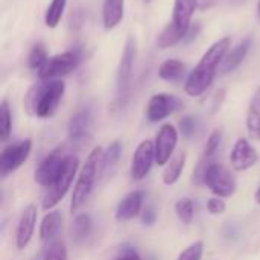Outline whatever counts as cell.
Masks as SVG:
<instances>
[{"instance_id":"d6986e66","label":"cell","mask_w":260,"mask_h":260,"mask_svg":"<svg viewBox=\"0 0 260 260\" xmlns=\"http://www.w3.org/2000/svg\"><path fill=\"white\" fill-rule=\"evenodd\" d=\"M187 76V66L177 58H169L163 61L158 67V78L169 84H178L181 81H186Z\"/></svg>"},{"instance_id":"e575fe53","label":"cell","mask_w":260,"mask_h":260,"mask_svg":"<svg viewBox=\"0 0 260 260\" xmlns=\"http://www.w3.org/2000/svg\"><path fill=\"white\" fill-rule=\"evenodd\" d=\"M155 221H157V212H155L154 206H146L145 210H143V213H142V222H143V225L151 227V225L155 224Z\"/></svg>"},{"instance_id":"d590c367","label":"cell","mask_w":260,"mask_h":260,"mask_svg":"<svg viewBox=\"0 0 260 260\" xmlns=\"http://www.w3.org/2000/svg\"><path fill=\"white\" fill-rule=\"evenodd\" d=\"M114 260H142V257L139 256V253L134 248L125 247L119 251V254L114 257Z\"/></svg>"},{"instance_id":"8fae6325","label":"cell","mask_w":260,"mask_h":260,"mask_svg":"<svg viewBox=\"0 0 260 260\" xmlns=\"http://www.w3.org/2000/svg\"><path fill=\"white\" fill-rule=\"evenodd\" d=\"M178 143V129L172 123H165L155 137V163L158 166H165L171 161L172 154Z\"/></svg>"},{"instance_id":"6da1fadb","label":"cell","mask_w":260,"mask_h":260,"mask_svg":"<svg viewBox=\"0 0 260 260\" xmlns=\"http://www.w3.org/2000/svg\"><path fill=\"white\" fill-rule=\"evenodd\" d=\"M230 47H232L230 37H222L216 40L213 44H210V47H207V50L203 53L195 69L189 72V76L184 81V91L187 96L200 98L212 87L218 75V69H221V64Z\"/></svg>"},{"instance_id":"484cf974","label":"cell","mask_w":260,"mask_h":260,"mask_svg":"<svg viewBox=\"0 0 260 260\" xmlns=\"http://www.w3.org/2000/svg\"><path fill=\"white\" fill-rule=\"evenodd\" d=\"M122 155V143L119 140H114L108 149L104 152V158H102V175L111 172L114 169V166L117 165L119 158Z\"/></svg>"},{"instance_id":"ab89813d","label":"cell","mask_w":260,"mask_h":260,"mask_svg":"<svg viewBox=\"0 0 260 260\" xmlns=\"http://www.w3.org/2000/svg\"><path fill=\"white\" fill-rule=\"evenodd\" d=\"M143 2H145V3H151L152 0H143Z\"/></svg>"},{"instance_id":"f546056e","label":"cell","mask_w":260,"mask_h":260,"mask_svg":"<svg viewBox=\"0 0 260 260\" xmlns=\"http://www.w3.org/2000/svg\"><path fill=\"white\" fill-rule=\"evenodd\" d=\"M221 140H222V129H215L210 133L207 142H206V146H204V154L203 157L206 158H210V160H215V155L219 149V145H221Z\"/></svg>"},{"instance_id":"4fadbf2b","label":"cell","mask_w":260,"mask_h":260,"mask_svg":"<svg viewBox=\"0 0 260 260\" xmlns=\"http://www.w3.org/2000/svg\"><path fill=\"white\" fill-rule=\"evenodd\" d=\"M64 158L66 155H62L58 149L46 155L35 171V181L43 187H50L62 168Z\"/></svg>"},{"instance_id":"7a4b0ae2","label":"cell","mask_w":260,"mask_h":260,"mask_svg":"<svg viewBox=\"0 0 260 260\" xmlns=\"http://www.w3.org/2000/svg\"><path fill=\"white\" fill-rule=\"evenodd\" d=\"M66 93V82L62 79L41 81L32 85L24 96V108L29 114L40 119L52 117Z\"/></svg>"},{"instance_id":"4316f807","label":"cell","mask_w":260,"mask_h":260,"mask_svg":"<svg viewBox=\"0 0 260 260\" xmlns=\"http://www.w3.org/2000/svg\"><path fill=\"white\" fill-rule=\"evenodd\" d=\"M47 58H49V55H47V50H46L44 44L43 43H37L29 50L26 62H27V67L30 70H37L38 72L46 64Z\"/></svg>"},{"instance_id":"f35d334b","label":"cell","mask_w":260,"mask_h":260,"mask_svg":"<svg viewBox=\"0 0 260 260\" xmlns=\"http://www.w3.org/2000/svg\"><path fill=\"white\" fill-rule=\"evenodd\" d=\"M257 17H259V20H260V0L257 2Z\"/></svg>"},{"instance_id":"603a6c76","label":"cell","mask_w":260,"mask_h":260,"mask_svg":"<svg viewBox=\"0 0 260 260\" xmlns=\"http://www.w3.org/2000/svg\"><path fill=\"white\" fill-rule=\"evenodd\" d=\"M93 233V219L88 213L76 215L72 225V238L76 244H84Z\"/></svg>"},{"instance_id":"74e56055","label":"cell","mask_w":260,"mask_h":260,"mask_svg":"<svg viewBox=\"0 0 260 260\" xmlns=\"http://www.w3.org/2000/svg\"><path fill=\"white\" fill-rule=\"evenodd\" d=\"M254 198H256V201L260 204V187L257 189V192H256V195H254Z\"/></svg>"},{"instance_id":"277c9868","label":"cell","mask_w":260,"mask_h":260,"mask_svg":"<svg viewBox=\"0 0 260 260\" xmlns=\"http://www.w3.org/2000/svg\"><path fill=\"white\" fill-rule=\"evenodd\" d=\"M104 149L101 146H96L91 149V152L87 155L85 163L81 168V172L78 175L73 193H72V201H70V210L72 213L81 209L85 201L90 198L94 184L98 178L102 175V158H104Z\"/></svg>"},{"instance_id":"d6a6232c","label":"cell","mask_w":260,"mask_h":260,"mask_svg":"<svg viewBox=\"0 0 260 260\" xmlns=\"http://www.w3.org/2000/svg\"><path fill=\"white\" fill-rule=\"evenodd\" d=\"M178 125H180V133L183 134L184 139H190L197 131V120L193 116H184Z\"/></svg>"},{"instance_id":"5bb4252c","label":"cell","mask_w":260,"mask_h":260,"mask_svg":"<svg viewBox=\"0 0 260 260\" xmlns=\"http://www.w3.org/2000/svg\"><path fill=\"white\" fill-rule=\"evenodd\" d=\"M259 160V155L256 152V149L253 148V145L241 137L236 140L233 149H232V154H230V163H232V168L238 172H244L250 168H253Z\"/></svg>"},{"instance_id":"8992f818","label":"cell","mask_w":260,"mask_h":260,"mask_svg":"<svg viewBox=\"0 0 260 260\" xmlns=\"http://www.w3.org/2000/svg\"><path fill=\"white\" fill-rule=\"evenodd\" d=\"M79 169V160L75 155H66L62 168L58 174V177L55 178V181L50 184V187H47L46 197L43 200V209L52 210L56 204L61 203V200L66 197V193L69 192L76 174Z\"/></svg>"},{"instance_id":"ffe728a7","label":"cell","mask_w":260,"mask_h":260,"mask_svg":"<svg viewBox=\"0 0 260 260\" xmlns=\"http://www.w3.org/2000/svg\"><path fill=\"white\" fill-rule=\"evenodd\" d=\"M125 17V0H104L102 3V26L105 30L117 27Z\"/></svg>"},{"instance_id":"44dd1931","label":"cell","mask_w":260,"mask_h":260,"mask_svg":"<svg viewBox=\"0 0 260 260\" xmlns=\"http://www.w3.org/2000/svg\"><path fill=\"white\" fill-rule=\"evenodd\" d=\"M61 222H62V215L61 212L58 210H53V212H47L43 219H41V224H40V239L43 242H49L52 241L59 229H61Z\"/></svg>"},{"instance_id":"4dcf8cb0","label":"cell","mask_w":260,"mask_h":260,"mask_svg":"<svg viewBox=\"0 0 260 260\" xmlns=\"http://www.w3.org/2000/svg\"><path fill=\"white\" fill-rule=\"evenodd\" d=\"M44 260H69L66 244L62 241H53L44 254Z\"/></svg>"},{"instance_id":"7402d4cb","label":"cell","mask_w":260,"mask_h":260,"mask_svg":"<svg viewBox=\"0 0 260 260\" xmlns=\"http://www.w3.org/2000/svg\"><path fill=\"white\" fill-rule=\"evenodd\" d=\"M247 129L251 139L260 140V87L254 91L248 111H247Z\"/></svg>"},{"instance_id":"d4e9b609","label":"cell","mask_w":260,"mask_h":260,"mask_svg":"<svg viewBox=\"0 0 260 260\" xmlns=\"http://www.w3.org/2000/svg\"><path fill=\"white\" fill-rule=\"evenodd\" d=\"M67 8V0H50L44 12V24L49 29L58 27Z\"/></svg>"},{"instance_id":"836d02e7","label":"cell","mask_w":260,"mask_h":260,"mask_svg":"<svg viewBox=\"0 0 260 260\" xmlns=\"http://www.w3.org/2000/svg\"><path fill=\"white\" fill-rule=\"evenodd\" d=\"M227 206L225 203L219 198V197H215V198H210L207 201V210L212 213V215H222L225 212Z\"/></svg>"},{"instance_id":"f1b7e54d","label":"cell","mask_w":260,"mask_h":260,"mask_svg":"<svg viewBox=\"0 0 260 260\" xmlns=\"http://www.w3.org/2000/svg\"><path fill=\"white\" fill-rule=\"evenodd\" d=\"M175 213H177L178 219L183 224H186V225L192 224L193 216H195V204H193V201L190 198L178 200L177 204H175Z\"/></svg>"},{"instance_id":"ba28073f","label":"cell","mask_w":260,"mask_h":260,"mask_svg":"<svg viewBox=\"0 0 260 260\" xmlns=\"http://www.w3.org/2000/svg\"><path fill=\"white\" fill-rule=\"evenodd\" d=\"M203 184H206L216 197L219 198H229L236 192L238 183L235 175L221 163H212L204 175V181Z\"/></svg>"},{"instance_id":"5b68a950","label":"cell","mask_w":260,"mask_h":260,"mask_svg":"<svg viewBox=\"0 0 260 260\" xmlns=\"http://www.w3.org/2000/svg\"><path fill=\"white\" fill-rule=\"evenodd\" d=\"M136 58H137V40L134 35H129L125 41L116 70V105L119 108H123L129 101Z\"/></svg>"},{"instance_id":"8d00e7d4","label":"cell","mask_w":260,"mask_h":260,"mask_svg":"<svg viewBox=\"0 0 260 260\" xmlns=\"http://www.w3.org/2000/svg\"><path fill=\"white\" fill-rule=\"evenodd\" d=\"M200 29H201V24H192V27L189 29V34H187V37H186V40L184 41H190V40H193V38H197V35H198V32H200Z\"/></svg>"},{"instance_id":"2e32d148","label":"cell","mask_w":260,"mask_h":260,"mask_svg":"<svg viewBox=\"0 0 260 260\" xmlns=\"http://www.w3.org/2000/svg\"><path fill=\"white\" fill-rule=\"evenodd\" d=\"M143 201H145L143 190H133V192L126 193L117 204L116 219L119 222H126V221H131L133 218H136L142 212Z\"/></svg>"},{"instance_id":"1f68e13d","label":"cell","mask_w":260,"mask_h":260,"mask_svg":"<svg viewBox=\"0 0 260 260\" xmlns=\"http://www.w3.org/2000/svg\"><path fill=\"white\" fill-rule=\"evenodd\" d=\"M204 253V242L203 241H197L193 244H190L177 260H201Z\"/></svg>"},{"instance_id":"30bf717a","label":"cell","mask_w":260,"mask_h":260,"mask_svg":"<svg viewBox=\"0 0 260 260\" xmlns=\"http://www.w3.org/2000/svg\"><path fill=\"white\" fill-rule=\"evenodd\" d=\"M183 102L180 98L169 94V93H155L151 96L148 107H146V117L149 122L157 123L174 114L175 111L181 110Z\"/></svg>"},{"instance_id":"cb8c5ba5","label":"cell","mask_w":260,"mask_h":260,"mask_svg":"<svg viewBox=\"0 0 260 260\" xmlns=\"http://www.w3.org/2000/svg\"><path fill=\"white\" fill-rule=\"evenodd\" d=\"M184 166H186V154H184V152H181V154L172 157L171 161L168 163L165 172H163V183L168 184V186L175 184V183L180 180Z\"/></svg>"},{"instance_id":"83f0119b","label":"cell","mask_w":260,"mask_h":260,"mask_svg":"<svg viewBox=\"0 0 260 260\" xmlns=\"http://www.w3.org/2000/svg\"><path fill=\"white\" fill-rule=\"evenodd\" d=\"M11 131H12V114L8 101L3 99L0 104V140L6 142L11 136Z\"/></svg>"},{"instance_id":"3957f363","label":"cell","mask_w":260,"mask_h":260,"mask_svg":"<svg viewBox=\"0 0 260 260\" xmlns=\"http://www.w3.org/2000/svg\"><path fill=\"white\" fill-rule=\"evenodd\" d=\"M198 9V0H174L171 21L157 35L155 44L165 50L184 41L189 29L192 27V18Z\"/></svg>"},{"instance_id":"ac0fdd59","label":"cell","mask_w":260,"mask_h":260,"mask_svg":"<svg viewBox=\"0 0 260 260\" xmlns=\"http://www.w3.org/2000/svg\"><path fill=\"white\" fill-rule=\"evenodd\" d=\"M90 126H91V110L88 107H82L69 120V128H67L69 139L72 142L82 140L88 134Z\"/></svg>"},{"instance_id":"9c48e42d","label":"cell","mask_w":260,"mask_h":260,"mask_svg":"<svg viewBox=\"0 0 260 260\" xmlns=\"http://www.w3.org/2000/svg\"><path fill=\"white\" fill-rule=\"evenodd\" d=\"M30 149H32V142L29 139L8 145L0 154V175L5 178L14 171H17L27 160Z\"/></svg>"},{"instance_id":"e0dca14e","label":"cell","mask_w":260,"mask_h":260,"mask_svg":"<svg viewBox=\"0 0 260 260\" xmlns=\"http://www.w3.org/2000/svg\"><path fill=\"white\" fill-rule=\"evenodd\" d=\"M251 46H253V38H251V37H247V38L241 40L233 49H230V50L227 52V55H225V58H224V61H222V64H221L219 72H221L222 75H227V73L235 72V70L244 62V59L247 58V55H248Z\"/></svg>"},{"instance_id":"9a60e30c","label":"cell","mask_w":260,"mask_h":260,"mask_svg":"<svg viewBox=\"0 0 260 260\" xmlns=\"http://www.w3.org/2000/svg\"><path fill=\"white\" fill-rule=\"evenodd\" d=\"M35 224H37V206L29 204L21 212V216H20V221L17 225L15 245L18 250H24L29 245V242L32 241V236L35 232Z\"/></svg>"},{"instance_id":"52a82bcc","label":"cell","mask_w":260,"mask_h":260,"mask_svg":"<svg viewBox=\"0 0 260 260\" xmlns=\"http://www.w3.org/2000/svg\"><path fill=\"white\" fill-rule=\"evenodd\" d=\"M82 61V55L78 49L66 50L61 53H55L47 58L46 64L37 72L41 81H53L61 79L70 75Z\"/></svg>"},{"instance_id":"7c38bea8","label":"cell","mask_w":260,"mask_h":260,"mask_svg":"<svg viewBox=\"0 0 260 260\" xmlns=\"http://www.w3.org/2000/svg\"><path fill=\"white\" fill-rule=\"evenodd\" d=\"M155 163V148L154 142L143 140L139 143V146L134 151L133 163H131V178L134 181H140L146 178V175L151 172L152 165Z\"/></svg>"}]
</instances>
